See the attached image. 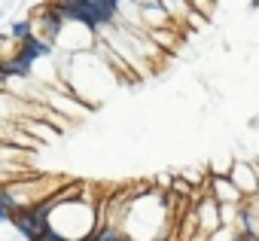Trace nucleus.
Instances as JSON below:
<instances>
[{
    "instance_id": "obj_4",
    "label": "nucleus",
    "mask_w": 259,
    "mask_h": 241,
    "mask_svg": "<svg viewBox=\"0 0 259 241\" xmlns=\"http://www.w3.org/2000/svg\"><path fill=\"white\" fill-rule=\"evenodd\" d=\"M210 192L217 195V202L220 205H226V202H235V205H241L244 202V192H241V186L229 177V174H210Z\"/></svg>"
},
{
    "instance_id": "obj_1",
    "label": "nucleus",
    "mask_w": 259,
    "mask_h": 241,
    "mask_svg": "<svg viewBox=\"0 0 259 241\" xmlns=\"http://www.w3.org/2000/svg\"><path fill=\"white\" fill-rule=\"evenodd\" d=\"M195 217H198V229H201V232H195V238H210V232L223 226V211H220V202L213 192H207L195 202Z\"/></svg>"
},
{
    "instance_id": "obj_6",
    "label": "nucleus",
    "mask_w": 259,
    "mask_h": 241,
    "mask_svg": "<svg viewBox=\"0 0 259 241\" xmlns=\"http://www.w3.org/2000/svg\"><path fill=\"white\" fill-rule=\"evenodd\" d=\"M162 7H165V13L174 16V19H186V16L195 10L189 0H162Z\"/></svg>"
},
{
    "instance_id": "obj_9",
    "label": "nucleus",
    "mask_w": 259,
    "mask_h": 241,
    "mask_svg": "<svg viewBox=\"0 0 259 241\" xmlns=\"http://www.w3.org/2000/svg\"><path fill=\"white\" fill-rule=\"evenodd\" d=\"M153 40H159L162 46H168V49H174V37H171L168 31H162V28H156V31H153Z\"/></svg>"
},
{
    "instance_id": "obj_7",
    "label": "nucleus",
    "mask_w": 259,
    "mask_h": 241,
    "mask_svg": "<svg viewBox=\"0 0 259 241\" xmlns=\"http://www.w3.org/2000/svg\"><path fill=\"white\" fill-rule=\"evenodd\" d=\"M92 238H98V241H125L128 235L119 232V229H101V232H92Z\"/></svg>"
},
{
    "instance_id": "obj_3",
    "label": "nucleus",
    "mask_w": 259,
    "mask_h": 241,
    "mask_svg": "<svg viewBox=\"0 0 259 241\" xmlns=\"http://www.w3.org/2000/svg\"><path fill=\"white\" fill-rule=\"evenodd\" d=\"M229 177L241 186V192L244 195H259V177H256V168H253V159H235L232 162V171H229Z\"/></svg>"
},
{
    "instance_id": "obj_8",
    "label": "nucleus",
    "mask_w": 259,
    "mask_h": 241,
    "mask_svg": "<svg viewBox=\"0 0 259 241\" xmlns=\"http://www.w3.org/2000/svg\"><path fill=\"white\" fill-rule=\"evenodd\" d=\"M10 34H13L16 40H28V37H31V22H16V25L10 28Z\"/></svg>"
},
{
    "instance_id": "obj_2",
    "label": "nucleus",
    "mask_w": 259,
    "mask_h": 241,
    "mask_svg": "<svg viewBox=\"0 0 259 241\" xmlns=\"http://www.w3.org/2000/svg\"><path fill=\"white\" fill-rule=\"evenodd\" d=\"M58 10H61V16H64V19L79 22V25H85L89 31H98V28H101V25H98V19H95V10H92L89 0H58Z\"/></svg>"
},
{
    "instance_id": "obj_10",
    "label": "nucleus",
    "mask_w": 259,
    "mask_h": 241,
    "mask_svg": "<svg viewBox=\"0 0 259 241\" xmlns=\"http://www.w3.org/2000/svg\"><path fill=\"white\" fill-rule=\"evenodd\" d=\"M189 4H192L195 10H201L204 16H210V13H213V0H189Z\"/></svg>"
},
{
    "instance_id": "obj_11",
    "label": "nucleus",
    "mask_w": 259,
    "mask_h": 241,
    "mask_svg": "<svg viewBox=\"0 0 259 241\" xmlns=\"http://www.w3.org/2000/svg\"><path fill=\"white\" fill-rule=\"evenodd\" d=\"M253 205H256V208H259V195H253Z\"/></svg>"
},
{
    "instance_id": "obj_5",
    "label": "nucleus",
    "mask_w": 259,
    "mask_h": 241,
    "mask_svg": "<svg viewBox=\"0 0 259 241\" xmlns=\"http://www.w3.org/2000/svg\"><path fill=\"white\" fill-rule=\"evenodd\" d=\"M40 55H49V43H43L40 37H28V40H22V49L16 52V61L22 64L25 73H31V64Z\"/></svg>"
}]
</instances>
